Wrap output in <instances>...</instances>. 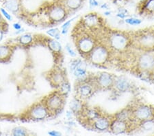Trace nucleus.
Masks as SVG:
<instances>
[{
	"label": "nucleus",
	"instance_id": "6ab92c4d",
	"mask_svg": "<svg viewBox=\"0 0 154 136\" xmlns=\"http://www.w3.org/2000/svg\"><path fill=\"white\" fill-rule=\"evenodd\" d=\"M70 108L74 114L82 115L84 112V105L83 100L75 96L71 101Z\"/></svg>",
	"mask_w": 154,
	"mask_h": 136
},
{
	"label": "nucleus",
	"instance_id": "72a5a7b5",
	"mask_svg": "<svg viewBox=\"0 0 154 136\" xmlns=\"http://www.w3.org/2000/svg\"><path fill=\"white\" fill-rule=\"evenodd\" d=\"M150 78H151V80L152 81L153 83H154V70L150 74Z\"/></svg>",
	"mask_w": 154,
	"mask_h": 136
},
{
	"label": "nucleus",
	"instance_id": "1a4fd4ad",
	"mask_svg": "<svg viewBox=\"0 0 154 136\" xmlns=\"http://www.w3.org/2000/svg\"><path fill=\"white\" fill-rule=\"evenodd\" d=\"M132 109V120L141 122L143 121L152 119L153 118L154 111L153 108L146 105H141L137 106Z\"/></svg>",
	"mask_w": 154,
	"mask_h": 136
},
{
	"label": "nucleus",
	"instance_id": "473e14b6",
	"mask_svg": "<svg viewBox=\"0 0 154 136\" xmlns=\"http://www.w3.org/2000/svg\"><path fill=\"white\" fill-rule=\"evenodd\" d=\"M4 38V30L2 29V26H0V42L2 41Z\"/></svg>",
	"mask_w": 154,
	"mask_h": 136
},
{
	"label": "nucleus",
	"instance_id": "c85d7f7f",
	"mask_svg": "<svg viewBox=\"0 0 154 136\" xmlns=\"http://www.w3.org/2000/svg\"><path fill=\"white\" fill-rule=\"evenodd\" d=\"M0 12H1L2 15H3L5 17V18L7 19V20L11 21L12 19V17L11 16V14H10V13L8 12V11H7L6 9H5L4 8H0Z\"/></svg>",
	"mask_w": 154,
	"mask_h": 136
},
{
	"label": "nucleus",
	"instance_id": "f3484780",
	"mask_svg": "<svg viewBox=\"0 0 154 136\" xmlns=\"http://www.w3.org/2000/svg\"><path fill=\"white\" fill-rule=\"evenodd\" d=\"M111 120H112L105 116L100 115L93 121L92 126L94 129L99 131H106L110 128Z\"/></svg>",
	"mask_w": 154,
	"mask_h": 136
},
{
	"label": "nucleus",
	"instance_id": "4468645a",
	"mask_svg": "<svg viewBox=\"0 0 154 136\" xmlns=\"http://www.w3.org/2000/svg\"><path fill=\"white\" fill-rule=\"evenodd\" d=\"M132 87V83L125 76H115L114 83L112 90L116 93H123L130 91Z\"/></svg>",
	"mask_w": 154,
	"mask_h": 136
},
{
	"label": "nucleus",
	"instance_id": "cd10ccee",
	"mask_svg": "<svg viewBox=\"0 0 154 136\" xmlns=\"http://www.w3.org/2000/svg\"><path fill=\"white\" fill-rule=\"evenodd\" d=\"M74 19H75V18H73L72 19H71V20L66 21V23H64V24L63 25V26H62V27H61V29H62L61 33H62V34H65L67 33L68 30H69V28H70L71 22L73 21V20H74Z\"/></svg>",
	"mask_w": 154,
	"mask_h": 136
},
{
	"label": "nucleus",
	"instance_id": "393cba45",
	"mask_svg": "<svg viewBox=\"0 0 154 136\" xmlns=\"http://www.w3.org/2000/svg\"><path fill=\"white\" fill-rule=\"evenodd\" d=\"M47 34H49L52 38L56 39V40H59L60 39V31L57 28L49 29L48 31H47Z\"/></svg>",
	"mask_w": 154,
	"mask_h": 136
},
{
	"label": "nucleus",
	"instance_id": "c756f323",
	"mask_svg": "<svg viewBox=\"0 0 154 136\" xmlns=\"http://www.w3.org/2000/svg\"><path fill=\"white\" fill-rule=\"evenodd\" d=\"M66 52H67V53L71 56V57H75V56H76L75 52L73 50V48H72L69 44L66 46Z\"/></svg>",
	"mask_w": 154,
	"mask_h": 136
},
{
	"label": "nucleus",
	"instance_id": "7ed1b4c3",
	"mask_svg": "<svg viewBox=\"0 0 154 136\" xmlns=\"http://www.w3.org/2000/svg\"><path fill=\"white\" fill-rule=\"evenodd\" d=\"M97 91L94 83L93 77L90 76L84 81H77L75 85V96L82 100H85L91 98Z\"/></svg>",
	"mask_w": 154,
	"mask_h": 136
},
{
	"label": "nucleus",
	"instance_id": "aec40b11",
	"mask_svg": "<svg viewBox=\"0 0 154 136\" xmlns=\"http://www.w3.org/2000/svg\"><path fill=\"white\" fill-rule=\"evenodd\" d=\"M3 6L5 9L12 13H17L21 8V0H4Z\"/></svg>",
	"mask_w": 154,
	"mask_h": 136
},
{
	"label": "nucleus",
	"instance_id": "dca6fc26",
	"mask_svg": "<svg viewBox=\"0 0 154 136\" xmlns=\"http://www.w3.org/2000/svg\"><path fill=\"white\" fill-rule=\"evenodd\" d=\"M61 4L66 8L69 14L79 11L85 2V0H54Z\"/></svg>",
	"mask_w": 154,
	"mask_h": 136
},
{
	"label": "nucleus",
	"instance_id": "f704fd0d",
	"mask_svg": "<svg viewBox=\"0 0 154 136\" xmlns=\"http://www.w3.org/2000/svg\"><path fill=\"white\" fill-rule=\"evenodd\" d=\"M1 1H2V2H4V0H1Z\"/></svg>",
	"mask_w": 154,
	"mask_h": 136
},
{
	"label": "nucleus",
	"instance_id": "4be33fe9",
	"mask_svg": "<svg viewBox=\"0 0 154 136\" xmlns=\"http://www.w3.org/2000/svg\"><path fill=\"white\" fill-rule=\"evenodd\" d=\"M12 48L6 45L0 46V61H6L11 56Z\"/></svg>",
	"mask_w": 154,
	"mask_h": 136
},
{
	"label": "nucleus",
	"instance_id": "2eb2a0df",
	"mask_svg": "<svg viewBox=\"0 0 154 136\" xmlns=\"http://www.w3.org/2000/svg\"><path fill=\"white\" fill-rule=\"evenodd\" d=\"M130 125L128 121L114 118L111 120L110 126L109 130L114 134H123L129 130Z\"/></svg>",
	"mask_w": 154,
	"mask_h": 136
},
{
	"label": "nucleus",
	"instance_id": "bb28decb",
	"mask_svg": "<svg viewBox=\"0 0 154 136\" xmlns=\"http://www.w3.org/2000/svg\"><path fill=\"white\" fill-rule=\"evenodd\" d=\"M125 21L126 24H128L129 25H131V26H137V25H139L141 24V20L138 19H136V18H126L125 19Z\"/></svg>",
	"mask_w": 154,
	"mask_h": 136
},
{
	"label": "nucleus",
	"instance_id": "9b49d317",
	"mask_svg": "<svg viewBox=\"0 0 154 136\" xmlns=\"http://www.w3.org/2000/svg\"><path fill=\"white\" fill-rule=\"evenodd\" d=\"M137 66L140 71L151 74L154 70V54L151 51L141 54L138 58Z\"/></svg>",
	"mask_w": 154,
	"mask_h": 136
},
{
	"label": "nucleus",
	"instance_id": "0eeeda50",
	"mask_svg": "<svg viewBox=\"0 0 154 136\" xmlns=\"http://www.w3.org/2000/svg\"><path fill=\"white\" fill-rule=\"evenodd\" d=\"M23 115L26 120L40 121L48 118L50 116V114L45 105L41 101L32 105Z\"/></svg>",
	"mask_w": 154,
	"mask_h": 136
},
{
	"label": "nucleus",
	"instance_id": "ddd939ff",
	"mask_svg": "<svg viewBox=\"0 0 154 136\" xmlns=\"http://www.w3.org/2000/svg\"><path fill=\"white\" fill-rule=\"evenodd\" d=\"M69 65L71 71L76 78V81H84L90 77L87 71L86 64L80 59H74Z\"/></svg>",
	"mask_w": 154,
	"mask_h": 136
},
{
	"label": "nucleus",
	"instance_id": "b1692460",
	"mask_svg": "<svg viewBox=\"0 0 154 136\" xmlns=\"http://www.w3.org/2000/svg\"><path fill=\"white\" fill-rule=\"evenodd\" d=\"M143 9L147 12H154V0H143Z\"/></svg>",
	"mask_w": 154,
	"mask_h": 136
},
{
	"label": "nucleus",
	"instance_id": "423d86ee",
	"mask_svg": "<svg viewBox=\"0 0 154 136\" xmlns=\"http://www.w3.org/2000/svg\"><path fill=\"white\" fill-rule=\"evenodd\" d=\"M45 13L49 20L54 24L63 21L69 14L63 5L55 1L46 9Z\"/></svg>",
	"mask_w": 154,
	"mask_h": 136
},
{
	"label": "nucleus",
	"instance_id": "7c9ffc66",
	"mask_svg": "<svg viewBox=\"0 0 154 136\" xmlns=\"http://www.w3.org/2000/svg\"><path fill=\"white\" fill-rule=\"evenodd\" d=\"M48 134L51 135V136H58V135H61V133H60L58 132V131H54V130L51 131H49V132L48 133Z\"/></svg>",
	"mask_w": 154,
	"mask_h": 136
},
{
	"label": "nucleus",
	"instance_id": "5701e85b",
	"mask_svg": "<svg viewBox=\"0 0 154 136\" xmlns=\"http://www.w3.org/2000/svg\"><path fill=\"white\" fill-rule=\"evenodd\" d=\"M19 43L22 46H29L33 42V36L30 34H25L18 39Z\"/></svg>",
	"mask_w": 154,
	"mask_h": 136
},
{
	"label": "nucleus",
	"instance_id": "f257e3e1",
	"mask_svg": "<svg viewBox=\"0 0 154 136\" xmlns=\"http://www.w3.org/2000/svg\"><path fill=\"white\" fill-rule=\"evenodd\" d=\"M66 98V96L57 90L44 97L41 101L48 109L50 115H55L63 110Z\"/></svg>",
	"mask_w": 154,
	"mask_h": 136
},
{
	"label": "nucleus",
	"instance_id": "a878e982",
	"mask_svg": "<svg viewBox=\"0 0 154 136\" xmlns=\"http://www.w3.org/2000/svg\"><path fill=\"white\" fill-rule=\"evenodd\" d=\"M28 134V131L23 127H16L12 130V135L15 136H25Z\"/></svg>",
	"mask_w": 154,
	"mask_h": 136
},
{
	"label": "nucleus",
	"instance_id": "9d476101",
	"mask_svg": "<svg viewBox=\"0 0 154 136\" xmlns=\"http://www.w3.org/2000/svg\"><path fill=\"white\" fill-rule=\"evenodd\" d=\"M137 46L143 50L150 52L154 49V31H145L140 33L136 37Z\"/></svg>",
	"mask_w": 154,
	"mask_h": 136
},
{
	"label": "nucleus",
	"instance_id": "f8f14e48",
	"mask_svg": "<svg viewBox=\"0 0 154 136\" xmlns=\"http://www.w3.org/2000/svg\"><path fill=\"white\" fill-rule=\"evenodd\" d=\"M48 79L50 85L57 90L60 87L62 84L65 82L66 81H67L65 71L58 66L51 69L49 71L48 74Z\"/></svg>",
	"mask_w": 154,
	"mask_h": 136
},
{
	"label": "nucleus",
	"instance_id": "f03ea898",
	"mask_svg": "<svg viewBox=\"0 0 154 136\" xmlns=\"http://www.w3.org/2000/svg\"><path fill=\"white\" fill-rule=\"evenodd\" d=\"M74 39L78 52L86 59L97 43L95 37L84 31L76 33Z\"/></svg>",
	"mask_w": 154,
	"mask_h": 136
},
{
	"label": "nucleus",
	"instance_id": "6e6552de",
	"mask_svg": "<svg viewBox=\"0 0 154 136\" xmlns=\"http://www.w3.org/2000/svg\"><path fill=\"white\" fill-rule=\"evenodd\" d=\"M115 75L110 73L102 71L93 76V80L97 90H111L112 88Z\"/></svg>",
	"mask_w": 154,
	"mask_h": 136
},
{
	"label": "nucleus",
	"instance_id": "c9c22d12",
	"mask_svg": "<svg viewBox=\"0 0 154 136\" xmlns=\"http://www.w3.org/2000/svg\"></svg>",
	"mask_w": 154,
	"mask_h": 136
},
{
	"label": "nucleus",
	"instance_id": "a211bd4d",
	"mask_svg": "<svg viewBox=\"0 0 154 136\" xmlns=\"http://www.w3.org/2000/svg\"><path fill=\"white\" fill-rule=\"evenodd\" d=\"M99 17L95 13H90L82 19V24L87 28H93L99 24Z\"/></svg>",
	"mask_w": 154,
	"mask_h": 136
},
{
	"label": "nucleus",
	"instance_id": "2f4dec72",
	"mask_svg": "<svg viewBox=\"0 0 154 136\" xmlns=\"http://www.w3.org/2000/svg\"><path fill=\"white\" fill-rule=\"evenodd\" d=\"M13 28L17 30H19L21 28V26L19 23H14L13 24Z\"/></svg>",
	"mask_w": 154,
	"mask_h": 136
},
{
	"label": "nucleus",
	"instance_id": "412c9836",
	"mask_svg": "<svg viewBox=\"0 0 154 136\" xmlns=\"http://www.w3.org/2000/svg\"><path fill=\"white\" fill-rule=\"evenodd\" d=\"M46 43L52 53L56 54H61L62 46L58 40L55 39H48Z\"/></svg>",
	"mask_w": 154,
	"mask_h": 136
},
{
	"label": "nucleus",
	"instance_id": "39448f33",
	"mask_svg": "<svg viewBox=\"0 0 154 136\" xmlns=\"http://www.w3.org/2000/svg\"><path fill=\"white\" fill-rule=\"evenodd\" d=\"M129 36L125 33L119 31H114L108 36V43L110 48L115 51L125 50L130 45Z\"/></svg>",
	"mask_w": 154,
	"mask_h": 136
},
{
	"label": "nucleus",
	"instance_id": "20e7f679",
	"mask_svg": "<svg viewBox=\"0 0 154 136\" xmlns=\"http://www.w3.org/2000/svg\"><path fill=\"white\" fill-rule=\"evenodd\" d=\"M110 59V52L108 48L101 43H97L86 59L91 63L96 66L103 65Z\"/></svg>",
	"mask_w": 154,
	"mask_h": 136
}]
</instances>
